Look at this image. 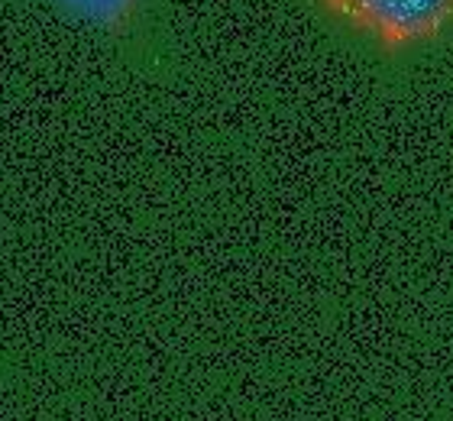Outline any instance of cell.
Listing matches in <instances>:
<instances>
[{
  "label": "cell",
  "instance_id": "obj_1",
  "mask_svg": "<svg viewBox=\"0 0 453 421\" xmlns=\"http://www.w3.org/2000/svg\"><path fill=\"white\" fill-rule=\"evenodd\" d=\"M353 36L388 52L431 46L453 29V0H318Z\"/></svg>",
  "mask_w": 453,
  "mask_h": 421
},
{
  "label": "cell",
  "instance_id": "obj_2",
  "mask_svg": "<svg viewBox=\"0 0 453 421\" xmlns=\"http://www.w3.org/2000/svg\"><path fill=\"white\" fill-rule=\"evenodd\" d=\"M52 4L72 13L75 19H81V23H91V27L101 29L123 27L142 7V0H52Z\"/></svg>",
  "mask_w": 453,
  "mask_h": 421
}]
</instances>
